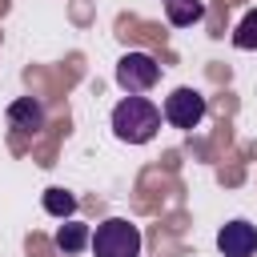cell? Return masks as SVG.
Returning a JSON list of instances; mask_svg holds the SVG:
<instances>
[{"label":"cell","mask_w":257,"mask_h":257,"mask_svg":"<svg viewBox=\"0 0 257 257\" xmlns=\"http://www.w3.org/2000/svg\"><path fill=\"white\" fill-rule=\"evenodd\" d=\"M161 116H165V112H161L153 100H145V96H124V100L112 108V133H116L120 141H128V145H145V141L157 137Z\"/></svg>","instance_id":"obj_1"},{"label":"cell","mask_w":257,"mask_h":257,"mask_svg":"<svg viewBox=\"0 0 257 257\" xmlns=\"http://www.w3.org/2000/svg\"><path fill=\"white\" fill-rule=\"evenodd\" d=\"M92 253L96 257H141V229L124 217H108L92 233Z\"/></svg>","instance_id":"obj_2"},{"label":"cell","mask_w":257,"mask_h":257,"mask_svg":"<svg viewBox=\"0 0 257 257\" xmlns=\"http://www.w3.org/2000/svg\"><path fill=\"white\" fill-rule=\"evenodd\" d=\"M157 80H161V64H157L149 52H124V56L116 60V84H120L128 96L149 92Z\"/></svg>","instance_id":"obj_3"},{"label":"cell","mask_w":257,"mask_h":257,"mask_svg":"<svg viewBox=\"0 0 257 257\" xmlns=\"http://www.w3.org/2000/svg\"><path fill=\"white\" fill-rule=\"evenodd\" d=\"M205 108H209L205 96L185 84V88H173V92L165 96V108H161V112H165V120H169L173 128H197L201 116H205Z\"/></svg>","instance_id":"obj_4"},{"label":"cell","mask_w":257,"mask_h":257,"mask_svg":"<svg viewBox=\"0 0 257 257\" xmlns=\"http://www.w3.org/2000/svg\"><path fill=\"white\" fill-rule=\"evenodd\" d=\"M217 249L225 257H253L257 253V229L249 221H229L217 233Z\"/></svg>","instance_id":"obj_5"},{"label":"cell","mask_w":257,"mask_h":257,"mask_svg":"<svg viewBox=\"0 0 257 257\" xmlns=\"http://www.w3.org/2000/svg\"><path fill=\"white\" fill-rule=\"evenodd\" d=\"M8 124L16 133H40L44 128V104L36 96H16L8 104Z\"/></svg>","instance_id":"obj_6"},{"label":"cell","mask_w":257,"mask_h":257,"mask_svg":"<svg viewBox=\"0 0 257 257\" xmlns=\"http://www.w3.org/2000/svg\"><path fill=\"white\" fill-rule=\"evenodd\" d=\"M161 4H165L169 24H177V28H189V24L205 20V0H161Z\"/></svg>","instance_id":"obj_7"},{"label":"cell","mask_w":257,"mask_h":257,"mask_svg":"<svg viewBox=\"0 0 257 257\" xmlns=\"http://www.w3.org/2000/svg\"><path fill=\"white\" fill-rule=\"evenodd\" d=\"M84 245H92V229L80 225V221H64L56 229V249L60 253H80Z\"/></svg>","instance_id":"obj_8"},{"label":"cell","mask_w":257,"mask_h":257,"mask_svg":"<svg viewBox=\"0 0 257 257\" xmlns=\"http://www.w3.org/2000/svg\"><path fill=\"white\" fill-rule=\"evenodd\" d=\"M44 209H48L52 217L68 221V217L76 213V197H72L68 189H44Z\"/></svg>","instance_id":"obj_9"},{"label":"cell","mask_w":257,"mask_h":257,"mask_svg":"<svg viewBox=\"0 0 257 257\" xmlns=\"http://www.w3.org/2000/svg\"><path fill=\"white\" fill-rule=\"evenodd\" d=\"M233 44H237V48H245V52H249V48H257V8H253V12H245V20H241V24H237V32H233Z\"/></svg>","instance_id":"obj_10"}]
</instances>
